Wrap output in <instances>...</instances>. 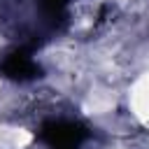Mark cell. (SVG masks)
Masks as SVG:
<instances>
[{"instance_id":"6da1fadb","label":"cell","mask_w":149,"mask_h":149,"mask_svg":"<svg viewBox=\"0 0 149 149\" xmlns=\"http://www.w3.org/2000/svg\"><path fill=\"white\" fill-rule=\"evenodd\" d=\"M40 137L49 149H79L86 137V130L72 121H49L42 126Z\"/></svg>"},{"instance_id":"7a4b0ae2","label":"cell","mask_w":149,"mask_h":149,"mask_svg":"<svg viewBox=\"0 0 149 149\" xmlns=\"http://www.w3.org/2000/svg\"><path fill=\"white\" fill-rule=\"evenodd\" d=\"M0 70L12 77V79H19V81H26V79H33L40 74V68L35 65V61L26 54V51H12L5 56V61L0 63Z\"/></svg>"}]
</instances>
